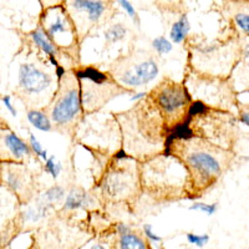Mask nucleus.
<instances>
[{"label": "nucleus", "mask_w": 249, "mask_h": 249, "mask_svg": "<svg viewBox=\"0 0 249 249\" xmlns=\"http://www.w3.org/2000/svg\"><path fill=\"white\" fill-rule=\"evenodd\" d=\"M191 30V24L187 15H182L177 21H175L170 31V39L175 44H182L186 40Z\"/></svg>", "instance_id": "dca6fc26"}, {"label": "nucleus", "mask_w": 249, "mask_h": 249, "mask_svg": "<svg viewBox=\"0 0 249 249\" xmlns=\"http://www.w3.org/2000/svg\"><path fill=\"white\" fill-rule=\"evenodd\" d=\"M124 130V146L136 159H152L160 155L166 144V124L161 113L150 99L140 101L133 108L120 113Z\"/></svg>", "instance_id": "f257e3e1"}, {"label": "nucleus", "mask_w": 249, "mask_h": 249, "mask_svg": "<svg viewBox=\"0 0 249 249\" xmlns=\"http://www.w3.org/2000/svg\"><path fill=\"white\" fill-rule=\"evenodd\" d=\"M79 77L81 104L86 112H92L106 105L111 99L127 91L119 85L111 75H106L93 69L75 72Z\"/></svg>", "instance_id": "0eeeda50"}, {"label": "nucleus", "mask_w": 249, "mask_h": 249, "mask_svg": "<svg viewBox=\"0 0 249 249\" xmlns=\"http://www.w3.org/2000/svg\"><path fill=\"white\" fill-rule=\"evenodd\" d=\"M28 121L30 122L35 128L44 132H49L53 128V124H51L50 117L46 115L44 111L41 110H30L26 115Z\"/></svg>", "instance_id": "f3484780"}, {"label": "nucleus", "mask_w": 249, "mask_h": 249, "mask_svg": "<svg viewBox=\"0 0 249 249\" xmlns=\"http://www.w3.org/2000/svg\"><path fill=\"white\" fill-rule=\"evenodd\" d=\"M141 181L143 188L148 192L163 198H175L176 196H182V193L192 188L190 175L184 164L168 152L156 155L143 163Z\"/></svg>", "instance_id": "7ed1b4c3"}, {"label": "nucleus", "mask_w": 249, "mask_h": 249, "mask_svg": "<svg viewBox=\"0 0 249 249\" xmlns=\"http://www.w3.org/2000/svg\"><path fill=\"white\" fill-rule=\"evenodd\" d=\"M143 233H144V237L148 238L151 242H155V243H160V242L162 241V238L160 237V235L156 234L155 232H153L151 224H144V226H143Z\"/></svg>", "instance_id": "cd10ccee"}, {"label": "nucleus", "mask_w": 249, "mask_h": 249, "mask_svg": "<svg viewBox=\"0 0 249 249\" xmlns=\"http://www.w3.org/2000/svg\"><path fill=\"white\" fill-rule=\"evenodd\" d=\"M187 241L188 243L193 244V246H197L199 248L206 246L210 241V235L204 234V235H198V234H193V233H187Z\"/></svg>", "instance_id": "a878e982"}, {"label": "nucleus", "mask_w": 249, "mask_h": 249, "mask_svg": "<svg viewBox=\"0 0 249 249\" xmlns=\"http://www.w3.org/2000/svg\"><path fill=\"white\" fill-rule=\"evenodd\" d=\"M234 23L243 31L244 34H249V15L248 13H238L234 15Z\"/></svg>", "instance_id": "393cba45"}, {"label": "nucleus", "mask_w": 249, "mask_h": 249, "mask_svg": "<svg viewBox=\"0 0 249 249\" xmlns=\"http://www.w3.org/2000/svg\"><path fill=\"white\" fill-rule=\"evenodd\" d=\"M65 197V190L62 188L61 186H53L50 187L45 193H44L43 198L44 201L48 204H53L59 202L60 199H62Z\"/></svg>", "instance_id": "aec40b11"}, {"label": "nucleus", "mask_w": 249, "mask_h": 249, "mask_svg": "<svg viewBox=\"0 0 249 249\" xmlns=\"http://www.w3.org/2000/svg\"><path fill=\"white\" fill-rule=\"evenodd\" d=\"M160 72L159 64L148 53H133L113 62L111 76L122 88L131 90L148 85Z\"/></svg>", "instance_id": "39448f33"}, {"label": "nucleus", "mask_w": 249, "mask_h": 249, "mask_svg": "<svg viewBox=\"0 0 249 249\" xmlns=\"http://www.w3.org/2000/svg\"><path fill=\"white\" fill-rule=\"evenodd\" d=\"M241 122L244 124V126H248V124H249V113L247 112V111H246V112H242Z\"/></svg>", "instance_id": "473e14b6"}, {"label": "nucleus", "mask_w": 249, "mask_h": 249, "mask_svg": "<svg viewBox=\"0 0 249 249\" xmlns=\"http://www.w3.org/2000/svg\"><path fill=\"white\" fill-rule=\"evenodd\" d=\"M61 170H62L61 163L56 161L55 156H51V157H48V159H46L45 171L49 173V175H51L53 178H57L60 172H61Z\"/></svg>", "instance_id": "4be33fe9"}, {"label": "nucleus", "mask_w": 249, "mask_h": 249, "mask_svg": "<svg viewBox=\"0 0 249 249\" xmlns=\"http://www.w3.org/2000/svg\"><path fill=\"white\" fill-rule=\"evenodd\" d=\"M152 46L159 55H167L172 51L173 45L170 40H167L164 36H159L153 39Z\"/></svg>", "instance_id": "412c9836"}, {"label": "nucleus", "mask_w": 249, "mask_h": 249, "mask_svg": "<svg viewBox=\"0 0 249 249\" xmlns=\"http://www.w3.org/2000/svg\"><path fill=\"white\" fill-rule=\"evenodd\" d=\"M18 91L31 106H46L54 96V79L34 64H23L19 69Z\"/></svg>", "instance_id": "6e6552de"}, {"label": "nucleus", "mask_w": 249, "mask_h": 249, "mask_svg": "<svg viewBox=\"0 0 249 249\" xmlns=\"http://www.w3.org/2000/svg\"><path fill=\"white\" fill-rule=\"evenodd\" d=\"M41 26L56 46H70L76 40V29L62 4L44 9Z\"/></svg>", "instance_id": "1a4fd4ad"}, {"label": "nucleus", "mask_w": 249, "mask_h": 249, "mask_svg": "<svg viewBox=\"0 0 249 249\" xmlns=\"http://www.w3.org/2000/svg\"><path fill=\"white\" fill-rule=\"evenodd\" d=\"M40 4L43 5L44 9L50 8V6L54 5H60V4L64 3V0H39Z\"/></svg>", "instance_id": "c756f323"}, {"label": "nucleus", "mask_w": 249, "mask_h": 249, "mask_svg": "<svg viewBox=\"0 0 249 249\" xmlns=\"http://www.w3.org/2000/svg\"><path fill=\"white\" fill-rule=\"evenodd\" d=\"M93 199L91 198L90 196L82 190H72L68 196H66L65 204L64 208L68 211H75L79 208H84L91 204Z\"/></svg>", "instance_id": "2eb2a0df"}, {"label": "nucleus", "mask_w": 249, "mask_h": 249, "mask_svg": "<svg viewBox=\"0 0 249 249\" xmlns=\"http://www.w3.org/2000/svg\"><path fill=\"white\" fill-rule=\"evenodd\" d=\"M29 139H30V148L31 151H33V153H34L35 156L41 157L44 161H46V159H48V151L44 150L43 146L40 144V142L37 141V139L35 137V135L29 133Z\"/></svg>", "instance_id": "b1692460"}, {"label": "nucleus", "mask_w": 249, "mask_h": 249, "mask_svg": "<svg viewBox=\"0 0 249 249\" xmlns=\"http://www.w3.org/2000/svg\"><path fill=\"white\" fill-rule=\"evenodd\" d=\"M191 211H199V212H203L208 215L214 214L215 211H217V204H204V203H195L190 207Z\"/></svg>", "instance_id": "bb28decb"}, {"label": "nucleus", "mask_w": 249, "mask_h": 249, "mask_svg": "<svg viewBox=\"0 0 249 249\" xmlns=\"http://www.w3.org/2000/svg\"><path fill=\"white\" fill-rule=\"evenodd\" d=\"M3 102H4V105H5V107L8 108V111L10 113H12V116H17L18 115V111L15 110V107L13 106L12 104V96H9V95H6V96L3 97Z\"/></svg>", "instance_id": "c85d7f7f"}, {"label": "nucleus", "mask_w": 249, "mask_h": 249, "mask_svg": "<svg viewBox=\"0 0 249 249\" xmlns=\"http://www.w3.org/2000/svg\"><path fill=\"white\" fill-rule=\"evenodd\" d=\"M62 5L72 20L80 37L88 35L107 10V3L102 0H64Z\"/></svg>", "instance_id": "9d476101"}, {"label": "nucleus", "mask_w": 249, "mask_h": 249, "mask_svg": "<svg viewBox=\"0 0 249 249\" xmlns=\"http://www.w3.org/2000/svg\"><path fill=\"white\" fill-rule=\"evenodd\" d=\"M147 97V93L146 92H139V93H135L133 96H131V101H139V100H143Z\"/></svg>", "instance_id": "2f4dec72"}, {"label": "nucleus", "mask_w": 249, "mask_h": 249, "mask_svg": "<svg viewBox=\"0 0 249 249\" xmlns=\"http://www.w3.org/2000/svg\"><path fill=\"white\" fill-rule=\"evenodd\" d=\"M117 232H119V234L121 235V234H124V233L131 232V228L127 226V224L121 223V224H119V226H117Z\"/></svg>", "instance_id": "7c9ffc66"}, {"label": "nucleus", "mask_w": 249, "mask_h": 249, "mask_svg": "<svg viewBox=\"0 0 249 249\" xmlns=\"http://www.w3.org/2000/svg\"><path fill=\"white\" fill-rule=\"evenodd\" d=\"M19 162H4L0 166V176L3 182L19 197L28 198L30 196L31 177L26 173V168Z\"/></svg>", "instance_id": "f8f14e48"}, {"label": "nucleus", "mask_w": 249, "mask_h": 249, "mask_svg": "<svg viewBox=\"0 0 249 249\" xmlns=\"http://www.w3.org/2000/svg\"><path fill=\"white\" fill-rule=\"evenodd\" d=\"M190 175L193 191H203L215 183L230 166L231 153L202 137H184L168 144Z\"/></svg>", "instance_id": "f03ea898"}, {"label": "nucleus", "mask_w": 249, "mask_h": 249, "mask_svg": "<svg viewBox=\"0 0 249 249\" xmlns=\"http://www.w3.org/2000/svg\"><path fill=\"white\" fill-rule=\"evenodd\" d=\"M119 248L124 249H144L148 248L147 243L142 239L140 235L135 234L132 232L124 233V234L120 235V242H119Z\"/></svg>", "instance_id": "a211bd4d"}, {"label": "nucleus", "mask_w": 249, "mask_h": 249, "mask_svg": "<svg viewBox=\"0 0 249 249\" xmlns=\"http://www.w3.org/2000/svg\"><path fill=\"white\" fill-rule=\"evenodd\" d=\"M135 188V177L127 172L110 173L104 182V193L113 199L124 198Z\"/></svg>", "instance_id": "ddd939ff"}, {"label": "nucleus", "mask_w": 249, "mask_h": 249, "mask_svg": "<svg viewBox=\"0 0 249 249\" xmlns=\"http://www.w3.org/2000/svg\"><path fill=\"white\" fill-rule=\"evenodd\" d=\"M126 28L122 24H115L105 31V39L108 43H117L126 36Z\"/></svg>", "instance_id": "6ab92c4d"}, {"label": "nucleus", "mask_w": 249, "mask_h": 249, "mask_svg": "<svg viewBox=\"0 0 249 249\" xmlns=\"http://www.w3.org/2000/svg\"><path fill=\"white\" fill-rule=\"evenodd\" d=\"M148 99L161 113L166 126H176L186 117L191 108V96L182 84L170 79L160 82L151 91Z\"/></svg>", "instance_id": "423d86ee"}, {"label": "nucleus", "mask_w": 249, "mask_h": 249, "mask_svg": "<svg viewBox=\"0 0 249 249\" xmlns=\"http://www.w3.org/2000/svg\"><path fill=\"white\" fill-rule=\"evenodd\" d=\"M116 1H117V4H119V5L124 9V12H126V14H127L128 17L132 19V21L135 23V25L140 26V23H141V21H140V17H139V14H137L135 6H133L132 4L128 1V0H116Z\"/></svg>", "instance_id": "5701e85b"}, {"label": "nucleus", "mask_w": 249, "mask_h": 249, "mask_svg": "<svg viewBox=\"0 0 249 249\" xmlns=\"http://www.w3.org/2000/svg\"><path fill=\"white\" fill-rule=\"evenodd\" d=\"M33 155L30 146L9 128H0V162L23 163Z\"/></svg>", "instance_id": "9b49d317"}, {"label": "nucleus", "mask_w": 249, "mask_h": 249, "mask_svg": "<svg viewBox=\"0 0 249 249\" xmlns=\"http://www.w3.org/2000/svg\"><path fill=\"white\" fill-rule=\"evenodd\" d=\"M50 120L61 132H71L81 119L82 104L79 77L74 72H64L49 104Z\"/></svg>", "instance_id": "20e7f679"}, {"label": "nucleus", "mask_w": 249, "mask_h": 249, "mask_svg": "<svg viewBox=\"0 0 249 249\" xmlns=\"http://www.w3.org/2000/svg\"><path fill=\"white\" fill-rule=\"evenodd\" d=\"M30 37L33 39L35 45L41 49L46 55H49L51 57V60H53V62L56 65V61H55L54 57L57 54V46L49 39L48 35L45 34V31L43 29H37V30L31 33Z\"/></svg>", "instance_id": "4468645a"}]
</instances>
